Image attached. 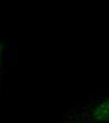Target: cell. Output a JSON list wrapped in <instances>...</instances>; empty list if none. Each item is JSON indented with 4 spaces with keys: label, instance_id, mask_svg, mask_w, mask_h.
Listing matches in <instances>:
<instances>
[{
    "label": "cell",
    "instance_id": "cell-2",
    "mask_svg": "<svg viewBox=\"0 0 109 123\" xmlns=\"http://www.w3.org/2000/svg\"><path fill=\"white\" fill-rule=\"evenodd\" d=\"M3 51H4V44H3V42H0V71H1L2 62H3Z\"/></svg>",
    "mask_w": 109,
    "mask_h": 123
},
{
    "label": "cell",
    "instance_id": "cell-1",
    "mask_svg": "<svg viewBox=\"0 0 109 123\" xmlns=\"http://www.w3.org/2000/svg\"><path fill=\"white\" fill-rule=\"evenodd\" d=\"M55 123H109V92L73 106Z\"/></svg>",
    "mask_w": 109,
    "mask_h": 123
}]
</instances>
